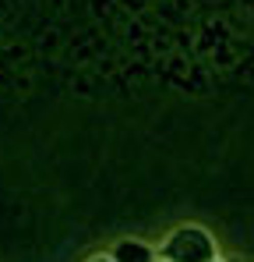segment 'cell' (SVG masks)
Returning <instances> with one entry per match:
<instances>
[{
  "label": "cell",
  "instance_id": "cell-1",
  "mask_svg": "<svg viewBox=\"0 0 254 262\" xmlns=\"http://www.w3.org/2000/svg\"><path fill=\"white\" fill-rule=\"evenodd\" d=\"M163 255L173 262H212L215 259V245L201 227H180L166 241Z\"/></svg>",
  "mask_w": 254,
  "mask_h": 262
},
{
  "label": "cell",
  "instance_id": "cell-2",
  "mask_svg": "<svg viewBox=\"0 0 254 262\" xmlns=\"http://www.w3.org/2000/svg\"><path fill=\"white\" fill-rule=\"evenodd\" d=\"M113 262H152V252H148L141 241H124V245L113 252Z\"/></svg>",
  "mask_w": 254,
  "mask_h": 262
},
{
  "label": "cell",
  "instance_id": "cell-3",
  "mask_svg": "<svg viewBox=\"0 0 254 262\" xmlns=\"http://www.w3.org/2000/svg\"><path fill=\"white\" fill-rule=\"evenodd\" d=\"M92 262H110V259H92Z\"/></svg>",
  "mask_w": 254,
  "mask_h": 262
},
{
  "label": "cell",
  "instance_id": "cell-4",
  "mask_svg": "<svg viewBox=\"0 0 254 262\" xmlns=\"http://www.w3.org/2000/svg\"><path fill=\"white\" fill-rule=\"evenodd\" d=\"M166 262H173V259H166Z\"/></svg>",
  "mask_w": 254,
  "mask_h": 262
}]
</instances>
